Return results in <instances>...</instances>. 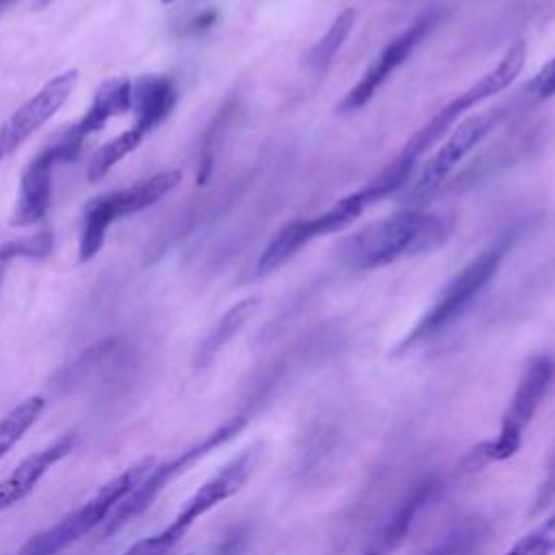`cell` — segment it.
Returning a JSON list of instances; mask_svg holds the SVG:
<instances>
[{"instance_id": "21", "label": "cell", "mask_w": 555, "mask_h": 555, "mask_svg": "<svg viewBox=\"0 0 555 555\" xmlns=\"http://www.w3.org/2000/svg\"><path fill=\"white\" fill-rule=\"evenodd\" d=\"M555 551V509L525 533L505 555H551Z\"/></svg>"}, {"instance_id": "4", "label": "cell", "mask_w": 555, "mask_h": 555, "mask_svg": "<svg viewBox=\"0 0 555 555\" xmlns=\"http://www.w3.org/2000/svg\"><path fill=\"white\" fill-rule=\"evenodd\" d=\"M245 423H247L245 416H232L225 423H221L219 427H215L212 431H208L197 442H193L186 449H182L180 453H176L173 457H169L160 464L156 462L147 470V475L137 483V488L115 507V512L108 516V520L100 527V531H98L100 540H108L121 527H126L132 518L141 516L171 481H176L180 475H184L189 468H193L199 460H204L217 447L232 440L245 427Z\"/></svg>"}, {"instance_id": "3", "label": "cell", "mask_w": 555, "mask_h": 555, "mask_svg": "<svg viewBox=\"0 0 555 555\" xmlns=\"http://www.w3.org/2000/svg\"><path fill=\"white\" fill-rule=\"evenodd\" d=\"M262 453V444L256 442L234 455L228 464H223L215 475H210L178 509L167 527L158 533L147 535L145 540L134 542L124 555H169L171 548L186 535V531L210 509L234 496L245 481L251 477Z\"/></svg>"}, {"instance_id": "20", "label": "cell", "mask_w": 555, "mask_h": 555, "mask_svg": "<svg viewBox=\"0 0 555 555\" xmlns=\"http://www.w3.org/2000/svg\"><path fill=\"white\" fill-rule=\"evenodd\" d=\"M54 247V236L50 230H41L37 234H28V236H20L13 241H7L4 245H0V288L4 282V273L9 269V264L17 258H28V260H41L48 258L52 254Z\"/></svg>"}, {"instance_id": "27", "label": "cell", "mask_w": 555, "mask_h": 555, "mask_svg": "<svg viewBox=\"0 0 555 555\" xmlns=\"http://www.w3.org/2000/svg\"><path fill=\"white\" fill-rule=\"evenodd\" d=\"M171 2H176V0H163V4H171Z\"/></svg>"}, {"instance_id": "2", "label": "cell", "mask_w": 555, "mask_h": 555, "mask_svg": "<svg viewBox=\"0 0 555 555\" xmlns=\"http://www.w3.org/2000/svg\"><path fill=\"white\" fill-rule=\"evenodd\" d=\"M156 464L152 455H145L102 483L87 501L72 512L63 514L54 525L35 533L24 542L17 555H61L65 548L82 540L87 533L100 529L115 507L137 488V483Z\"/></svg>"}, {"instance_id": "5", "label": "cell", "mask_w": 555, "mask_h": 555, "mask_svg": "<svg viewBox=\"0 0 555 555\" xmlns=\"http://www.w3.org/2000/svg\"><path fill=\"white\" fill-rule=\"evenodd\" d=\"M512 245L509 236L499 238L483 251H479L464 269L447 284L442 295L434 301V306L416 321V325L405 334V338L399 343L397 351H405L414 347L421 340L431 338L447 325H451L457 317L470 308V304L479 297V293L490 284V280L496 275L503 258L507 256Z\"/></svg>"}, {"instance_id": "16", "label": "cell", "mask_w": 555, "mask_h": 555, "mask_svg": "<svg viewBox=\"0 0 555 555\" xmlns=\"http://www.w3.org/2000/svg\"><path fill=\"white\" fill-rule=\"evenodd\" d=\"M130 108H132V82L121 76L108 78L106 82H102L98 87L85 115L67 130L78 141L85 143L87 137L104 130L113 117H119V115L128 113Z\"/></svg>"}, {"instance_id": "1", "label": "cell", "mask_w": 555, "mask_h": 555, "mask_svg": "<svg viewBox=\"0 0 555 555\" xmlns=\"http://www.w3.org/2000/svg\"><path fill=\"white\" fill-rule=\"evenodd\" d=\"M453 219L425 210L382 217L338 243V256L353 269H379L403 256L431 251L447 241Z\"/></svg>"}, {"instance_id": "15", "label": "cell", "mask_w": 555, "mask_h": 555, "mask_svg": "<svg viewBox=\"0 0 555 555\" xmlns=\"http://www.w3.org/2000/svg\"><path fill=\"white\" fill-rule=\"evenodd\" d=\"M440 481L436 477H425L412 486V490L401 499L392 516L369 538L362 555H390L395 553L405 535L410 533L414 518L423 507H427L440 492Z\"/></svg>"}, {"instance_id": "13", "label": "cell", "mask_w": 555, "mask_h": 555, "mask_svg": "<svg viewBox=\"0 0 555 555\" xmlns=\"http://www.w3.org/2000/svg\"><path fill=\"white\" fill-rule=\"evenodd\" d=\"M78 82V72L67 69L46 82L0 126V160L11 156L30 134H35L69 100Z\"/></svg>"}, {"instance_id": "26", "label": "cell", "mask_w": 555, "mask_h": 555, "mask_svg": "<svg viewBox=\"0 0 555 555\" xmlns=\"http://www.w3.org/2000/svg\"><path fill=\"white\" fill-rule=\"evenodd\" d=\"M52 0H37V7H46V4H50Z\"/></svg>"}, {"instance_id": "19", "label": "cell", "mask_w": 555, "mask_h": 555, "mask_svg": "<svg viewBox=\"0 0 555 555\" xmlns=\"http://www.w3.org/2000/svg\"><path fill=\"white\" fill-rule=\"evenodd\" d=\"M46 410V399L41 395L26 397L17 405H13L0 418V460L26 436V431L39 421Z\"/></svg>"}, {"instance_id": "22", "label": "cell", "mask_w": 555, "mask_h": 555, "mask_svg": "<svg viewBox=\"0 0 555 555\" xmlns=\"http://www.w3.org/2000/svg\"><path fill=\"white\" fill-rule=\"evenodd\" d=\"M483 535L481 522H466L451 531L438 546L427 551L425 555H466Z\"/></svg>"}, {"instance_id": "17", "label": "cell", "mask_w": 555, "mask_h": 555, "mask_svg": "<svg viewBox=\"0 0 555 555\" xmlns=\"http://www.w3.org/2000/svg\"><path fill=\"white\" fill-rule=\"evenodd\" d=\"M260 306L258 297H245L241 301H236L232 308H228L223 312V317L215 323V327L206 334V338L202 340V345L197 347L195 353V369H204L208 366L219 351L245 327V323L256 314Z\"/></svg>"}, {"instance_id": "6", "label": "cell", "mask_w": 555, "mask_h": 555, "mask_svg": "<svg viewBox=\"0 0 555 555\" xmlns=\"http://www.w3.org/2000/svg\"><path fill=\"white\" fill-rule=\"evenodd\" d=\"M178 89L169 76L147 74L132 85V126L119 137L111 139L91 156L87 167V180L98 182L104 178L121 158L132 154L143 139L156 130L176 108Z\"/></svg>"}, {"instance_id": "23", "label": "cell", "mask_w": 555, "mask_h": 555, "mask_svg": "<svg viewBox=\"0 0 555 555\" xmlns=\"http://www.w3.org/2000/svg\"><path fill=\"white\" fill-rule=\"evenodd\" d=\"M555 95V56L548 59L535 74L533 78L529 80L527 85V98L533 102V104H540V102H546Z\"/></svg>"}, {"instance_id": "11", "label": "cell", "mask_w": 555, "mask_h": 555, "mask_svg": "<svg viewBox=\"0 0 555 555\" xmlns=\"http://www.w3.org/2000/svg\"><path fill=\"white\" fill-rule=\"evenodd\" d=\"M80 150L82 141H78L67 130L52 145L43 147L37 156L30 158L20 180V193L11 217V225L28 228L46 217L52 202V173L56 165L76 160Z\"/></svg>"}, {"instance_id": "8", "label": "cell", "mask_w": 555, "mask_h": 555, "mask_svg": "<svg viewBox=\"0 0 555 555\" xmlns=\"http://www.w3.org/2000/svg\"><path fill=\"white\" fill-rule=\"evenodd\" d=\"M180 180H182L180 169H167V171L147 176L126 189L93 197L82 210L80 236H78V260L89 262L102 249L106 232L113 221L154 206L171 189H176Z\"/></svg>"}, {"instance_id": "12", "label": "cell", "mask_w": 555, "mask_h": 555, "mask_svg": "<svg viewBox=\"0 0 555 555\" xmlns=\"http://www.w3.org/2000/svg\"><path fill=\"white\" fill-rule=\"evenodd\" d=\"M501 117V108H494L455 124L451 134L438 145V150L425 160V165L412 180L410 193L416 197H425L438 191L442 182L451 176V171L473 152V147H477L483 141V137L499 124Z\"/></svg>"}, {"instance_id": "9", "label": "cell", "mask_w": 555, "mask_h": 555, "mask_svg": "<svg viewBox=\"0 0 555 555\" xmlns=\"http://www.w3.org/2000/svg\"><path fill=\"white\" fill-rule=\"evenodd\" d=\"M553 377H555L553 358L538 356V358L529 360V364L525 366V371L518 379V386L512 395V401L503 414L499 436L492 442H483L475 449V455L481 457L479 464L503 462L518 451L522 431L531 423L542 399L546 397Z\"/></svg>"}, {"instance_id": "24", "label": "cell", "mask_w": 555, "mask_h": 555, "mask_svg": "<svg viewBox=\"0 0 555 555\" xmlns=\"http://www.w3.org/2000/svg\"><path fill=\"white\" fill-rule=\"evenodd\" d=\"M245 542H247V533H245V531H234V533H230V535L221 542V546L217 548L215 555H241Z\"/></svg>"}, {"instance_id": "25", "label": "cell", "mask_w": 555, "mask_h": 555, "mask_svg": "<svg viewBox=\"0 0 555 555\" xmlns=\"http://www.w3.org/2000/svg\"><path fill=\"white\" fill-rule=\"evenodd\" d=\"M15 0H0V13L7 9V7H11Z\"/></svg>"}, {"instance_id": "18", "label": "cell", "mask_w": 555, "mask_h": 555, "mask_svg": "<svg viewBox=\"0 0 555 555\" xmlns=\"http://www.w3.org/2000/svg\"><path fill=\"white\" fill-rule=\"evenodd\" d=\"M358 22V11L356 9H345L340 11L332 24L327 26V30L306 50V54L301 56V65L306 72L319 76L325 74L327 67L332 65L334 56L340 52L343 43L347 41V37L351 35L353 26Z\"/></svg>"}, {"instance_id": "10", "label": "cell", "mask_w": 555, "mask_h": 555, "mask_svg": "<svg viewBox=\"0 0 555 555\" xmlns=\"http://www.w3.org/2000/svg\"><path fill=\"white\" fill-rule=\"evenodd\" d=\"M442 20L440 7H429L423 13H418L397 37H392L382 52L369 63L364 74L358 78V82L343 95L338 104V113L349 115L360 108H364L375 93L382 89V85L408 61V56L427 39V35L438 26Z\"/></svg>"}, {"instance_id": "14", "label": "cell", "mask_w": 555, "mask_h": 555, "mask_svg": "<svg viewBox=\"0 0 555 555\" xmlns=\"http://www.w3.org/2000/svg\"><path fill=\"white\" fill-rule=\"evenodd\" d=\"M78 436L63 434L56 440L48 442L46 447L37 449L35 453L26 455L7 477L0 479V512L22 503L26 496L35 492L41 479L63 462L76 449Z\"/></svg>"}, {"instance_id": "7", "label": "cell", "mask_w": 555, "mask_h": 555, "mask_svg": "<svg viewBox=\"0 0 555 555\" xmlns=\"http://www.w3.org/2000/svg\"><path fill=\"white\" fill-rule=\"evenodd\" d=\"M525 61H527V46L522 39H518L503 52V56L499 59V63L492 69H488L481 78H477L468 89L457 93L453 100H449L423 128H418L408 139V143L403 145L399 156H403L416 165L421 160V156L425 152H429V147H434L442 139V134L449 128H453L466 111H470L473 106L481 104L483 100L505 91L520 76Z\"/></svg>"}]
</instances>
